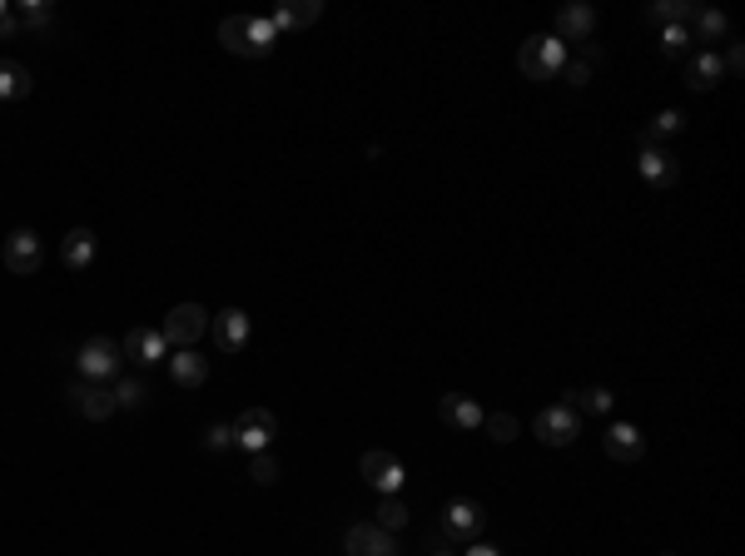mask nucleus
<instances>
[{
    "instance_id": "1",
    "label": "nucleus",
    "mask_w": 745,
    "mask_h": 556,
    "mask_svg": "<svg viewBox=\"0 0 745 556\" xmlns=\"http://www.w3.org/2000/svg\"><path fill=\"white\" fill-rule=\"evenodd\" d=\"M279 30L269 25V15H229L219 25V45L234 50V55H249V60H264L274 50Z\"/></svg>"
},
{
    "instance_id": "2",
    "label": "nucleus",
    "mask_w": 745,
    "mask_h": 556,
    "mask_svg": "<svg viewBox=\"0 0 745 556\" xmlns=\"http://www.w3.org/2000/svg\"><path fill=\"white\" fill-rule=\"evenodd\" d=\"M517 65L527 80H557L562 65H567V45L557 35H532L522 50H517Z\"/></svg>"
},
{
    "instance_id": "3",
    "label": "nucleus",
    "mask_w": 745,
    "mask_h": 556,
    "mask_svg": "<svg viewBox=\"0 0 745 556\" xmlns=\"http://www.w3.org/2000/svg\"><path fill=\"white\" fill-rule=\"evenodd\" d=\"M214 318H209V308L204 303H174L169 308V318H164V343L169 348H194L199 338H204V328H209Z\"/></svg>"
},
{
    "instance_id": "4",
    "label": "nucleus",
    "mask_w": 745,
    "mask_h": 556,
    "mask_svg": "<svg viewBox=\"0 0 745 556\" xmlns=\"http://www.w3.org/2000/svg\"><path fill=\"white\" fill-rule=\"evenodd\" d=\"M75 363H80V378L85 383H115L125 353H120L115 338H90V343H80V358Z\"/></svg>"
},
{
    "instance_id": "5",
    "label": "nucleus",
    "mask_w": 745,
    "mask_h": 556,
    "mask_svg": "<svg viewBox=\"0 0 745 556\" xmlns=\"http://www.w3.org/2000/svg\"><path fill=\"white\" fill-rule=\"evenodd\" d=\"M229 432H234V447H244V452H269V442L279 437V417L269 413V408H244V413L229 422Z\"/></svg>"
},
{
    "instance_id": "6",
    "label": "nucleus",
    "mask_w": 745,
    "mask_h": 556,
    "mask_svg": "<svg viewBox=\"0 0 745 556\" xmlns=\"http://www.w3.org/2000/svg\"><path fill=\"white\" fill-rule=\"evenodd\" d=\"M532 432H537L547 447H572L577 432H582V417H577L572 403H557V408H542V413H537Z\"/></svg>"
},
{
    "instance_id": "7",
    "label": "nucleus",
    "mask_w": 745,
    "mask_h": 556,
    "mask_svg": "<svg viewBox=\"0 0 745 556\" xmlns=\"http://www.w3.org/2000/svg\"><path fill=\"white\" fill-rule=\"evenodd\" d=\"M363 482H368V487H378L383 497H398V492H403V482H408V472H403V462H398L393 452L373 447V452H363Z\"/></svg>"
},
{
    "instance_id": "8",
    "label": "nucleus",
    "mask_w": 745,
    "mask_h": 556,
    "mask_svg": "<svg viewBox=\"0 0 745 556\" xmlns=\"http://www.w3.org/2000/svg\"><path fill=\"white\" fill-rule=\"evenodd\" d=\"M482 527H487V512H482L477 502H467V497L447 502V512H443V537L447 542H477Z\"/></svg>"
},
{
    "instance_id": "9",
    "label": "nucleus",
    "mask_w": 745,
    "mask_h": 556,
    "mask_svg": "<svg viewBox=\"0 0 745 556\" xmlns=\"http://www.w3.org/2000/svg\"><path fill=\"white\" fill-rule=\"evenodd\" d=\"M40 264H45L40 234H35V229H15V234L5 239V269L25 278V274H40Z\"/></svg>"
},
{
    "instance_id": "10",
    "label": "nucleus",
    "mask_w": 745,
    "mask_h": 556,
    "mask_svg": "<svg viewBox=\"0 0 745 556\" xmlns=\"http://www.w3.org/2000/svg\"><path fill=\"white\" fill-rule=\"evenodd\" d=\"M120 353H125L130 363H140V368L169 363V343H164V333H159V328H130V333H125V343H120Z\"/></svg>"
},
{
    "instance_id": "11",
    "label": "nucleus",
    "mask_w": 745,
    "mask_h": 556,
    "mask_svg": "<svg viewBox=\"0 0 745 556\" xmlns=\"http://www.w3.org/2000/svg\"><path fill=\"white\" fill-rule=\"evenodd\" d=\"M70 398H75V408H80V417H90V422H105V417L120 413V403H115V388L110 383H75L70 388Z\"/></svg>"
},
{
    "instance_id": "12",
    "label": "nucleus",
    "mask_w": 745,
    "mask_h": 556,
    "mask_svg": "<svg viewBox=\"0 0 745 556\" xmlns=\"http://www.w3.org/2000/svg\"><path fill=\"white\" fill-rule=\"evenodd\" d=\"M636 169H641V179H646L651 189H671V184H676V174H681V164H676L661 144H641Z\"/></svg>"
},
{
    "instance_id": "13",
    "label": "nucleus",
    "mask_w": 745,
    "mask_h": 556,
    "mask_svg": "<svg viewBox=\"0 0 745 556\" xmlns=\"http://www.w3.org/2000/svg\"><path fill=\"white\" fill-rule=\"evenodd\" d=\"M343 547H348V556H398L393 532H383V527H373V522H358V527H348Z\"/></svg>"
},
{
    "instance_id": "14",
    "label": "nucleus",
    "mask_w": 745,
    "mask_h": 556,
    "mask_svg": "<svg viewBox=\"0 0 745 556\" xmlns=\"http://www.w3.org/2000/svg\"><path fill=\"white\" fill-rule=\"evenodd\" d=\"M209 328H214L219 353H239V348L249 343V333H254V323H249V313H244V308H224Z\"/></svg>"
},
{
    "instance_id": "15",
    "label": "nucleus",
    "mask_w": 745,
    "mask_h": 556,
    "mask_svg": "<svg viewBox=\"0 0 745 556\" xmlns=\"http://www.w3.org/2000/svg\"><path fill=\"white\" fill-rule=\"evenodd\" d=\"M601 447H606V457H616V462H636V457L646 452V437H641V427H631V422H611L606 437H601Z\"/></svg>"
},
{
    "instance_id": "16",
    "label": "nucleus",
    "mask_w": 745,
    "mask_h": 556,
    "mask_svg": "<svg viewBox=\"0 0 745 556\" xmlns=\"http://www.w3.org/2000/svg\"><path fill=\"white\" fill-rule=\"evenodd\" d=\"M592 30H596V10L592 5H562L557 10V40L567 45V40H592Z\"/></svg>"
},
{
    "instance_id": "17",
    "label": "nucleus",
    "mask_w": 745,
    "mask_h": 556,
    "mask_svg": "<svg viewBox=\"0 0 745 556\" xmlns=\"http://www.w3.org/2000/svg\"><path fill=\"white\" fill-rule=\"evenodd\" d=\"M438 417H443L447 427H457V432H472V427H482V408H477V398H462V393H447L438 398Z\"/></svg>"
},
{
    "instance_id": "18",
    "label": "nucleus",
    "mask_w": 745,
    "mask_h": 556,
    "mask_svg": "<svg viewBox=\"0 0 745 556\" xmlns=\"http://www.w3.org/2000/svg\"><path fill=\"white\" fill-rule=\"evenodd\" d=\"M169 378H174V388H199L209 378V358H199V348H179V353H169Z\"/></svg>"
},
{
    "instance_id": "19",
    "label": "nucleus",
    "mask_w": 745,
    "mask_h": 556,
    "mask_svg": "<svg viewBox=\"0 0 745 556\" xmlns=\"http://www.w3.org/2000/svg\"><path fill=\"white\" fill-rule=\"evenodd\" d=\"M323 15V0H289V5H279L274 15H269V25L284 35V30H303V25H313Z\"/></svg>"
},
{
    "instance_id": "20",
    "label": "nucleus",
    "mask_w": 745,
    "mask_h": 556,
    "mask_svg": "<svg viewBox=\"0 0 745 556\" xmlns=\"http://www.w3.org/2000/svg\"><path fill=\"white\" fill-rule=\"evenodd\" d=\"M90 259H95V234L90 229H70L65 244H60V264L70 274H80V269H90Z\"/></svg>"
},
{
    "instance_id": "21",
    "label": "nucleus",
    "mask_w": 745,
    "mask_h": 556,
    "mask_svg": "<svg viewBox=\"0 0 745 556\" xmlns=\"http://www.w3.org/2000/svg\"><path fill=\"white\" fill-rule=\"evenodd\" d=\"M721 80H726V65H721V55H716V50L696 55V60H691V70H686V85H691V90H711V85H721Z\"/></svg>"
},
{
    "instance_id": "22",
    "label": "nucleus",
    "mask_w": 745,
    "mask_h": 556,
    "mask_svg": "<svg viewBox=\"0 0 745 556\" xmlns=\"http://www.w3.org/2000/svg\"><path fill=\"white\" fill-rule=\"evenodd\" d=\"M30 70L20 60H0V100H25L30 95Z\"/></svg>"
},
{
    "instance_id": "23",
    "label": "nucleus",
    "mask_w": 745,
    "mask_h": 556,
    "mask_svg": "<svg viewBox=\"0 0 745 556\" xmlns=\"http://www.w3.org/2000/svg\"><path fill=\"white\" fill-rule=\"evenodd\" d=\"M696 10H701V5H691V0H656V5H651V20L666 30V25H686Z\"/></svg>"
},
{
    "instance_id": "24",
    "label": "nucleus",
    "mask_w": 745,
    "mask_h": 556,
    "mask_svg": "<svg viewBox=\"0 0 745 556\" xmlns=\"http://www.w3.org/2000/svg\"><path fill=\"white\" fill-rule=\"evenodd\" d=\"M15 20H20V30H50V0H20V10H15Z\"/></svg>"
},
{
    "instance_id": "25",
    "label": "nucleus",
    "mask_w": 745,
    "mask_h": 556,
    "mask_svg": "<svg viewBox=\"0 0 745 556\" xmlns=\"http://www.w3.org/2000/svg\"><path fill=\"white\" fill-rule=\"evenodd\" d=\"M596 60H601V55H596V45H587V55H577V60H567V65H562V80H567V85H577V90H582V85H587V80H592Z\"/></svg>"
},
{
    "instance_id": "26",
    "label": "nucleus",
    "mask_w": 745,
    "mask_h": 556,
    "mask_svg": "<svg viewBox=\"0 0 745 556\" xmlns=\"http://www.w3.org/2000/svg\"><path fill=\"white\" fill-rule=\"evenodd\" d=\"M686 130V115L681 110H661L656 120H651V130L641 135V144H656V139H666V135H681Z\"/></svg>"
},
{
    "instance_id": "27",
    "label": "nucleus",
    "mask_w": 745,
    "mask_h": 556,
    "mask_svg": "<svg viewBox=\"0 0 745 556\" xmlns=\"http://www.w3.org/2000/svg\"><path fill=\"white\" fill-rule=\"evenodd\" d=\"M567 398H572V408H582V413H592V417L611 413V393L606 388H582V393H567Z\"/></svg>"
},
{
    "instance_id": "28",
    "label": "nucleus",
    "mask_w": 745,
    "mask_h": 556,
    "mask_svg": "<svg viewBox=\"0 0 745 556\" xmlns=\"http://www.w3.org/2000/svg\"><path fill=\"white\" fill-rule=\"evenodd\" d=\"M249 477H254L259 487H274V482H279V457H274V452H249Z\"/></svg>"
},
{
    "instance_id": "29",
    "label": "nucleus",
    "mask_w": 745,
    "mask_h": 556,
    "mask_svg": "<svg viewBox=\"0 0 745 556\" xmlns=\"http://www.w3.org/2000/svg\"><path fill=\"white\" fill-rule=\"evenodd\" d=\"M373 527H383V532H403V527H408V507H403V497H383Z\"/></svg>"
},
{
    "instance_id": "30",
    "label": "nucleus",
    "mask_w": 745,
    "mask_h": 556,
    "mask_svg": "<svg viewBox=\"0 0 745 556\" xmlns=\"http://www.w3.org/2000/svg\"><path fill=\"white\" fill-rule=\"evenodd\" d=\"M110 388H115V403H120V408H145L149 388L140 383V378H115Z\"/></svg>"
},
{
    "instance_id": "31",
    "label": "nucleus",
    "mask_w": 745,
    "mask_h": 556,
    "mask_svg": "<svg viewBox=\"0 0 745 556\" xmlns=\"http://www.w3.org/2000/svg\"><path fill=\"white\" fill-rule=\"evenodd\" d=\"M691 20H696V35H701V40H721V35L731 30V20H726L721 10H696Z\"/></svg>"
},
{
    "instance_id": "32",
    "label": "nucleus",
    "mask_w": 745,
    "mask_h": 556,
    "mask_svg": "<svg viewBox=\"0 0 745 556\" xmlns=\"http://www.w3.org/2000/svg\"><path fill=\"white\" fill-rule=\"evenodd\" d=\"M482 427H487L492 442H512V437H517V417L512 413H487L482 417Z\"/></svg>"
},
{
    "instance_id": "33",
    "label": "nucleus",
    "mask_w": 745,
    "mask_h": 556,
    "mask_svg": "<svg viewBox=\"0 0 745 556\" xmlns=\"http://www.w3.org/2000/svg\"><path fill=\"white\" fill-rule=\"evenodd\" d=\"M686 45H691V30H686V25H666V30H661V50H666V55H681Z\"/></svg>"
},
{
    "instance_id": "34",
    "label": "nucleus",
    "mask_w": 745,
    "mask_h": 556,
    "mask_svg": "<svg viewBox=\"0 0 745 556\" xmlns=\"http://www.w3.org/2000/svg\"><path fill=\"white\" fill-rule=\"evenodd\" d=\"M204 447H209V452H224V447H234V432H229V422H214V427L204 432Z\"/></svg>"
},
{
    "instance_id": "35",
    "label": "nucleus",
    "mask_w": 745,
    "mask_h": 556,
    "mask_svg": "<svg viewBox=\"0 0 745 556\" xmlns=\"http://www.w3.org/2000/svg\"><path fill=\"white\" fill-rule=\"evenodd\" d=\"M721 65H726V75H741V65H745V50H741V45H731Z\"/></svg>"
},
{
    "instance_id": "36",
    "label": "nucleus",
    "mask_w": 745,
    "mask_h": 556,
    "mask_svg": "<svg viewBox=\"0 0 745 556\" xmlns=\"http://www.w3.org/2000/svg\"><path fill=\"white\" fill-rule=\"evenodd\" d=\"M467 556H502V552H497V547H487V542H472V547H467Z\"/></svg>"
},
{
    "instance_id": "37",
    "label": "nucleus",
    "mask_w": 745,
    "mask_h": 556,
    "mask_svg": "<svg viewBox=\"0 0 745 556\" xmlns=\"http://www.w3.org/2000/svg\"><path fill=\"white\" fill-rule=\"evenodd\" d=\"M10 15H15V10H10V5H5V0H0V25H5V20H10Z\"/></svg>"
},
{
    "instance_id": "38",
    "label": "nucleus",
    "mask_w": 745,
    "mask_h": 556,
    "mask_svg": "<svg viewBox=\"0 0 745 556\" xmlns=\"http://www.w3.org/2000/svg\"><path fill=\"white\" fill-rule=\"evenodd\" d=\"M433 556H452V552H443V547H438V552H433Z\"/></svg>"
},
{
    "instance_id": "39",
    "label": "nucleus",
    "mask_w": 745,
    "mask_h": 556,
    "mask_svg": "<svg viewBox=\"0 0 745 556\" xmlns=\"http://www.w3.org/2000/svg\"><path fill=\"white\" fill-rule=\"evenodd\" d=\"M666 556H676V552H666Z\"/></svg>"
}]
</instances>
